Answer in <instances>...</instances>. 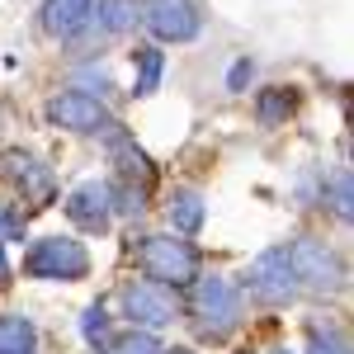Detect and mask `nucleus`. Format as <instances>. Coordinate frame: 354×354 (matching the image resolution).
Returning <instances> with one entry per match:
<instances>
[{
  "label": "nucleus",
  "instance_id": "obj_1",
  "mask_svg": "<svg viewBox=\"0 0 354 354\" xmlns=\"http://www.w3.org/2000/svg\"><path fill=\"white\" fill-rule=\"evenodd\" d=\"M185 317L203 340H227L232 330H241L245 322V293L236 279L227 274H198L189 283V302H185Z\"/></svg>",
  "mask_w": 354,
  "mask_h": 354
},
{
  "label": "nucleus",
  "instance_id": "obj_2",
  "mask_svg": "<svg viewBox=\"0 0 354 354\" xmlns=\"http://www.w3.org/2000/svg\"><path fill=\"white\" fill-rule=\"evenodd\" d=\"M137 270H142V279L165 283V288L180 293V288H189L203 274V255H198L194 241L175 236V232H147L137 241Z\"/></svg>",
  "mask_w": 354,
  "mask_h": 354
},
{
  "label": "nucleus",
  "instance_id": "obj_3",
  "mask_svg": "<svg viewBox=\"0 0 354 354\" xmlns=\"http://www.w3.org/2000/svg\"><path fill=\"white\" fill-rule=\"evenodd\" d=\"M283 255L293 265L298 293H312V298H340L345 293L350 270H345V255L330 241H322V236H293L283 245Z\"/></svg>",
  "mask_w": 354,
  "mask_h": 354
},
{
  "label": "nucleus",
  "instance_id": "obj_4",
  "mask_svg": "<svg viewBox=\"0 0 354 354\" xmlns=\"http://www.w3.org/2000/svg\"><path fill=\"white\" fill-rule=\"evenodd\" d=\"M118 312H123V322L133 330H147V335H156V330L175 326L180 317H185V302L175 288H165V283H151V279H128L123 288H118Z\"/></svg>",
  "mask_w": 354,
  "mask_h": 354
},
{
  "label": "nucleus",
  "instance_id": "obj_5",
  "mask_svg": "<svg viewBox=\"0 0 354 354\" xmlns=\"http://www.w3.org/2000/svg\"><path fill=\"white\" fill-rule=\"evenodd\" d=\"M43 118L62 128V133H76V137H113L123 123L113 118V109L90 95V90H57L53 100L43 104Z\"/></svg>",
  "mask_w": 354,
  "mask_h": 354
},
{
  "label": "nucleus",
  "instance_id": "obj_6",
  "mask_svg": "<svg viewBox=\"0 0 354 354\" xmlns=\"http://www.w3.org/2000/svg\"><path fill=\"white\" fill-rule=\"evenodd\" d=\"M90 274V250L76 236H38L24 250V279L38 283H81Z\"/></svg>",
  "mask_w": 354,
  "mask_h": 354
},
{
  "label": "nucleus",
  "instance_id": "obj_7",
  "mask_svg": "<svg viewBox=\"0 0 354 354\" xmlns=\"http://www.w3.org/2000/svg\"><path fill=\"white\" fill-rule=\"evenodd\" d=\"M241 293H250L260 307H288V302L298 298V279H293V265H288L283 245H270V250H260L250 260Z\"/></svg>",
  "mask_w": 354,
  "mask_h": 354
},
{
  "label": "nucleus",
  "instance_id": "obj_8",
  "mask_svg": "<svg viewBox=\"0 0 354 354\" xmlns=\"http://www.w3.org/2000/svg\"><path fill=\"white\" fill-rule=\"evenodd\" d=\"M137 24L156 43H194L203 33V15L194 0H137Z\"/></svg>",
  "mask_w": 354,
  "mask_h": 354
},
{
  "label": "nucleus",
  "instance_id": "obj_9",
  "mask_svg": "<svg viewBox=\"0 0 354 354\" xmlns=\"http://www.w3.org/2000/svg\"><path fill=\"white\" fill-rule=\"evenodd\" d=\"M0 170L10 180V189L24 198L28 208H48L57 198V180H53V165L38 161L33 151H5L0 156Z\"/></svg>",
  "mask_w": 354,
  "mask_h": 354
},
{
  "label": "nucleus",
  "instance_id": "obj_10",
  "mask_svg": "<svg viewBox=\"0 0 354 354\" xmlns=\"http://www.w3.org/2000/svg\"><path fill=\"white\" fill-rule=\"evenodd\" d=\"M66 218L76 222L81 232H109L113 222V194H109V180H81L76 189L66 194Z\"/></svg>",
  "mask_w": 354,
  "mask_h": 354
},
{
  "label": "nucleus",
  "instance_id": "obj_11",
  "mask_svg": "<svg viewBox=\"0 0 354 354\" xmlns=\"http://www.w3.org/2000/svg\"><path fill=\"white\" fill-rule=\"evenodd\" d=\"M90 15H95V0H43L38 24H43L48 38L66 43V38H76V33L90 28Z\"/></svg>",
  "mask_w": 354,
  "mask_h": 354
},
{
  "label": "nucleus",
  "instance_id": "obj_12",
  "mask_svg": "<svg viewBox=\"0 0 354 354\" xmlns=\"http://www.w3.org/2000/svg\"><path fill=\"white\" fill-rule=\"evenodd\" d=\"M109 156H113V165H118V180L151 189V180H156V170H151V156H147V151H142V147L133 142V133H128V128H118V133L109 137Z\"/></svg>",
  "mask_w": 354,
  "mask_h": 354
},
{
  "label": "nucleus",
  "instance_id": "obj_13",
  "mask_svg": "<svg viewBox=\"0 0 354 354\" xmlns=\"http://www.w3.org/2000/svg\"><path fill=\"white\" fill-rule=\"evenodd\" d=\"M165 218H170V232L175 236H194V232H203V222H208V203H203V189H185L170 194V203H165Z\"/></svg>",
  "mask_w": 354,
  "mask_h": 354
},
{
  "label": "nucleus",
  "instance_id": "obj_14",
  "mask_svg": "<svg viewBox=\"0 0 354 354\" xmlns=\"http://www.w3.org/2000/svg\"><path fill=\"white\" fill-rule=\"evenodd\" d=\"M293 109H298V90H293V85H265V90L255 95V123H260V128L288 123Z\"/></svg>",
  "mask_w": 354,
  "mask_h": 354
},
{
  "label": "nucleus",
  "instance_id": "obj_15",
  "mask_svg": "<svg viewBox=\"0 0 354 354\" xmlns=\"http://www.w3.org/2000/svg\"><path fill=\"white\" fill-rule=\"evenodd\" d=\"M161 76H165L161 43H142V48L133 53V95H137V100L156 95V90H161Z\"/></svg>",
  "mask_w": 354,
  "mask_h": 354
},
{
  "label": "nucleus",
  "instance_id": "obj_16",
  "mask_svg": "<svg viewBox=\"0 0 354 354\" xmlns=\"http://www.w3.org/2000/svg\"><path fill=\"white\" fill-rule=\"evenodd\" d=\"M90 24L100 28V33H109V38L133 33V28H137V0H95Z\"/></svg>",
  "mask_w": 354,
  "mask_h": 354
},
{
  "label": "nucleus",
  "instance_id": "obj_17",
  "mask_svg": "<svg viewBox=\"0 0 354 354\" xmlns=\"http://www.w3.org/2000/svg\"><path fill=\"white\" fill-rule=\"evenodd\" d=\"M0 354H38V326L19 312H0Z\"/></svg>",
  "mask_w": 354,
  "mask_h": 354
},
{
  "label": "nucleus",
  "instance_id": "obj_18",
  "mask_svg": "<svg viewBox=\"0 0 354 354\" xmlns=\"http://www.w3.org/2000/svg\"><path fill=\"white\" fill-rule=\"evenodd\" d=\"M307 354H350V335L340 322H312L307 326Z\"/></svg>",
  "mask_w": 354,
  "mask_h": 354
},
{
  "label": "nucleus",
  "instance_id": "obj_19",
  "mask_svg": "<svg viewBox=\"0 0 354 354\" xmlns=\"http://www.w3.org/2000/svg\"><path fill=\"white\" fill-rule=\"evenodd\" d=\"M322 208H330L340 222H350V170L345 165L322 180Z\"/></svg>",
  "mask_w": 354,
  "mask_h": 354
},
{
  "label": "nucleus",
  "instance_id": "obj_20",
  "mask_svg": "<svg viewBox=\"0 0 354 354\" xmlns=\"http://www.w3.org/2000/svg\"><path fill=\"white\" fill-rule=\"evenodd\" d=\"M81 335H85V345H90V350H104V345L113 340V317H109V307H104V302H90V307H85Z\"/></svg>",
  "mask_w": 354,
  "mask_h": 354
},
{
  "label": "nucleus",
  "instance_id": "obj_21",
  "mask_svg": "<svg viewBox=\"0 0 354 354\" xmlns=\"http://www.w3.org/2000/svg\"><path fill=\"white\" fill-rule=\"evenodd\" d=\"M109 194H113V218H142L147 213V189L142 185L118 180V185H109Z\"/></svg>",
  "mask_w": 354,
  "mask_h": 354
},
{
  "label": "nucleus",
  "instance_id": "obj_22",
  "mask_svg": "<svg viewBox=\"0 0 354 354\" xmlns=\"http://www.w3.org/2000/svg\"><path fill=\"white\" fill-rule=\"evenodd\" d=\"M95 354H161V340L147 335V330H128V335H113L109 345Z\"/></svg>",
  "mask_w": 354,
  "mask_h": 354
},
{
  "label": "nucleus",
  "instance_id": "obj_23",
  "mask_svg": "<svg viewBox=\"0 0 354 354\" xmlns=\"http://www.w3.org/2000/svg\"><path fill=\"white\" fill-rule=\"evenodd\" d=\"M250 81H255V62H250V57L232 62V71H227V90H232V95H241Z\"/></svg>",
  "mask_w": 354,
  "mask_h": 354
},
{
  "label": "nucleus",
  "instance_id": "obj_24",
  "mask_svg": "<svg viewBox=\"0 0 354 354\" xmlns=\"http://www.w3.org/2000/svg\"><path fill=\"white\" fill-rule=\"evenodd\" d=\"M10 283V255H5V236H0V288Z\"/></svg>",
  "mask_w": 354,
  "mask_h": 354
},
{
  "label": "nucleus",
  "instance_id": "obj_25",
  "mask_svg": "<svg viewBox=\"0 0 354 354\" xmlns=\"http://www.w3.org/2000/svg\"><path fill=\"white\" fill-rule=\"evenodd\" d=\"M161 354H198V350H189V345H170V350H161Z\"/></svg>",
  "mask_w": 354,
  "mask_h": 354
},
{
  "label": "nucleus",
  "instance_id": "obj_26",
  "mask_svg": "<svg viewBox=\"0 0 354 354\" xmlns=\"http://www.w3.org/2000/svg\"><path fill=\"white\" fill-rule=\"evenodd\" d=\"M270 354H293V350H270Z\"/></svg>",
  "mask_w": 354,
  "mask_h": 354
},
{
  "label": "nucleus",
  "instance_id": "obj_27",
  "mask_svg": "<svg viewBox=\"0 0 354 354\" xmlns=\"http://www.w3.org/2000/svg\"><path fill=\"white\" fill-rule=\"evenodd\" d=\"M241 354H250V350H241Z\"/></svg>",
  "mask_w": 354,
  "mask_h": 354
}]
</instances>
